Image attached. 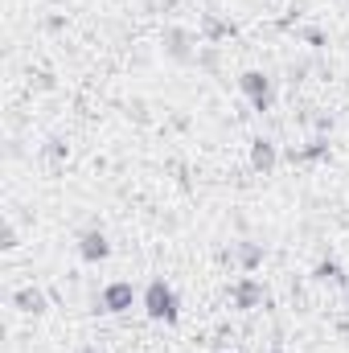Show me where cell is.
Returning <instances> with one entry per match:
<instances>
[{"instance_id": "cell-15", "label": "cell", "mask_w": 349, "mask_h": 353, "mask_svg": "<svg viewBox=\"0 0 349 353\" xmlns=\"http://www.w3.org/2000/svg\"><path fill=\"white\" fill-rule=\"evenodd\" d=\"M271 353H283V350H271Z\"/></svg>"}, {"instance_id": "cell-13", "label": "cell", "mask_w": 349, "mask_h": 353, "mask_svg": "<svg viewBox=\"0 0 349 353\" xmlns=\"http://www.w3.org/2000/svg\"><path fill=\"white\" fill-rule=\"evenodd\" d=\"M304 41H308L312 50H321V46H325V33H321V29H304Z\"/></svg>"}, {"instance_id": "cell-6", "label": "cell", "mask_w": 349, "mask_h": 353, "mask_svg": "<svg viewBox=\"0 0 349 353\" xmlns=\"http://www.w3.org/2000/svg\"><path fill=\"white\" fill-rule=\"evenodd\" d=\"M251 169L263 176H271L279 169V148H275V140H267V136H255L251 140Z\"/></svg>"}, {"instance_id": "cell-3", "label": "cell", "mask_w": 349, "mask_h": 353, "mask_svg": "<svg viewBox=\"0 0 349 353\" xmlns=\"http://www.w3.org/2000/svg\"><path fill=\"white\" fill-rule=\"evenodd\" d=\"M132 304H136V288H132L128 279H115V283H107V288H103V296H99V312H111V316L128 312Z\"/></svg>"}, {"instance_id": "cell-9", "label": "cell", "mask_w": 349, "mask_h": 353, "mask_svg": "<svg viewBox=\"0 0 349 353\" xmlns=\"http://www.w3.org/2000/svg\"><path fill=\"white\" fill-rule=\"evenodd\" d=\"M263 255H267V251H263V243H251V239H247V243H239V267H243L247 275L263 263Z\"/></svg>"}, {"instance_id": "cell-11", "label": "cell", "mask_w": 349, "mask_h": 353, "mask_svg": "<svg viewBox=\"0 0 349 353\" xmlns=\"http://www.w3.org/2000/svg\"><path fill=\"white\" fill-rule=\"evenodd\" d=\"M201 29H206V37H210V41H218V37H230V33H235V25H222V21H214V17H206V25H201Z\"/></svg>"}, {"instance_id": "cell-7", "label": "cell", "mask_w": 349, "mask_h": 353, "mask_svg": "<svg viewBox=\"0 0 349 353\" xmlns=\"http://www.w3.org/2000/svg\"><path fill=\"white\" fill-rule=\"evenodd\" d=\"M12 308H17V312H25V316H46L50 300H46V292H41V288H17V292H12Z\"/></svg>"}, {"instance_id": "cell-5", "label": "cell", "mask_w": 349, "mask_h": 353, "mask_svg": "<svg viewBox=\"0 0 349 353\" xmlns=\"http://www.w3.org/2000/svg\"><path fill=\"white\" fill-rule=\"evenodd\" d=\"M79 255H83V263H103L111 255V239L99 226H90V230L79 234Z\"/></svg>"}, {"instance_id": "cell-14", "label": "cell", "mask_w": 349, "mask_h": 353, "mask_svg": "<svg viewBox=\"0 0 349 353\" xmlns=\"http://www.w3.org/2000/svg\"><path fill=\"white\" fill-rule=\"evenodd\" d=\"M74 353H107L103 345H83V350H74Z\"/></svg>"}, {"instance_id": "cell-8", "label": "cell", "mask_w": 349, "mask_h": 353, "mask_svg": "<svg viewBox=\"0 0 349 353\" xmlns=\"http://www.w3.org/2000/svg\"><path fill=\"white\" fill-rule=\"evenodd\" d=\"M193 33L189 29H165V50H169V58H177V62H193L197 58V50H193Z\"/></svg>"}, {"instance_id": "cell-2", "label": "cell", "mask_w": 349, "mask_h": 353, "mask_svg": "<svg viewBox=\"0 0 349 353\" xmlns=\"http://www.w3.org/2000/svg\"><path fill=\"white\" fill-rule=\"evenodd\" d=\"M239 90L251 99V107H255V111H267V107H271V99H275L271 79H267L263 70H243V74H239Z\"/></svg>"}, {"instance_id": "cell-4", "label": "cell", "mask_w": 349, "mask_h": 353, "mask_svg": "<svg viewBox=\"0 0 349 353\" xmlns=\"http://www.w3.org/2000/svg\"><path fill=\"white\" fill-rule=\"evenodd\" d=\"M230 304H235L239 312L259 308V304H263V283L255 279V275H239V279L230 283Z\"/></svg>"}, {"instance_id": "cell-1", "label": "cell", "mask_w": 349, "mask_h": 353, "mask_svg": "<svg viewBox=\"0 0 349 353\" xmlns=\"http://www.w3.org/2000/svg\"><path fill=\"white\" fill-rule=\"evenodd\" d=\"M140 304H144V316L148 321H157V325H177L181 321V300H177L173 283L169 279H148V288H144V296H140Z\"/></svg>"}, {"instance_id": "cell-12", "label": "cell", "mask_w": 349, "mask_h": 353, "mask_svg": "<svg viewBox=\"0 0 349 353\" xmlns=\"http://www.w3.org/2000/svg\"><path fill=\"white\" fill-rule=\"evenodd\" d=\"M0 251H17V226L0 222Z\"/></svg>"}, {"instance_id": "cell-10", "label": "cell", "mask_w": 349, "mask_h": 353, "mask_svg": "<svg viewBox=\"0 0 349 353\" xmlns=\"http://www.w3.org/2000/svg\"><path fill=\"white\" fill-rule=\"evenodd\" d=\"M312 279H317V283H341V267L333 263V259H325V263H317Z\"/></svg>"}]
</instances>
